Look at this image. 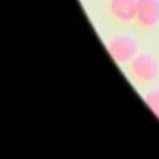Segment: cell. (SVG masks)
Returning <instances> with one entry per match:
<instances>
[{
  "mask_svg": "<svg viewBox=\"0 0 159 159\" xmlns=\"http://www.w3.org/2000/svg\"><path fill=\"white\" fill-rule=\"evenodd\" d=\"M138 0H106L105 16L117 27H133L137 16Z\"/></svg>",
  "mask_w": 159,
  "mask_h": 159,
  "instance_id": "3957f363",
  "label": "cell"
},
{
  "mask_svg": "<svg viewBox=\"0 0 159 159\" xmlns=\"http://www.w3.org/2000/svg\"><path fill=\"white\" fill-rule=\"evenodd\" d=\"M144 102L152 110L157 117H159V87H151L144 93Z\"/></svg>",
  "mask_w": 159,
  "mask_h": 159,
  "instance_id": "5b68a950",
  "label": "cell"
},
{
  "mask_svg": "<svg viewBox=\"0 0 159 159\" xmlns=\"http://www.w3.org/2000/svg\"><path fill=\"white\" fill-rule=\"evenodd\" d=\"M133 27L140 34H149L159 27V0H138Z\"/></svg>",
  "mask_w": 159,
  "mask_h": 159,
  "instance_id": "277c9868",
  "label": "cell"
},
{
  "mask_svg": "<svg viewBox=\"0 0 159 159\" xmlns=\"http://www.w3.org/2000/svg\"><path fill=\"white\" fill-rule=\"evenodd\" d=\"M126 74L138 87H151L159 80V59L141 50L126 67Z\"/></svg>",
  "mask_w": 159,
  "mask_h": 159,
  "instance_id": "6da1fadb",
  "label": "cell"
},
{
  "mask_svg": "<svg viewBox=\"0 0 159 159\" xmlns=\"http://www.w3.org/2000/svg\"><path fill=\"white\" fill-rule=\"evenodd\" d=\"M106 49L110 57L120 67H126L138 53L141 52L140 42L137 38L127 34H116L106 39Z\"/></svg>",
  "mask_w": 159,
  "mask_h": 159,
  "instance_id": "7a4b0ae2",
  "label": "cell"
}]
</instances>
